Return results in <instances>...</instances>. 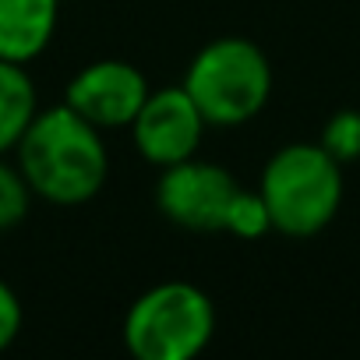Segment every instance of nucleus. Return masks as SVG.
I'll return each instance as SVG.
<instances>
[{
  "label": "nucleus",
  "instance_id": "nucleus-13",
  "mask_svg": "<svg viewBox=\"0 0 360 360\" xmlns=\"http://www.w3.org/2000/svg\"><path fill=\"white\" fill-rule=\"evenodd\" d=\"M22 332V304L15 297V290L0 279V353H4Z\"/></svg>",
  "mask_w": 360,
  "mask_h": 360
},
{
  "label": "nucleus",
  "instance_id": "nucleus-5",
  "mask_svg": "<svg viewBox=\"0 0 360 360\" xmlns=\"http://www.w3.org/2000/svg\"><path fill=\"white\" fill-rule=\"evenodd\" d=\"M237 191H240V180L226 166L191 155L159 173L155 205L180 230L219 233L226 230V209Z\"/></svg>",
  "mask_w": 360,
  "mask_h": 360
},
{
  "label": "nucleus",
  "instance_id": "nucleus-11",
  "mask_svg": "<svg viewBox=\"0 0 360 360\" xmlns=\"http://www.w3.org/2000/svg\"><path fill=\"white\" fill-rule=\"evenodd\" d=\"M272 230V219H269V209H265V198L258 191H248L240 188L226 209V233L240 237V240H258Z\"/></svg>",
  "mask_w": 360,
  "mask_h": 360
},
{
  "label": "nucleus",
  "instance_id": "nucleus-6",
  "mask_svg": "<svg viewBox=\"0 0 360 360\" xmlns=\"http://www.w3.org/2000/svg\"><path fill=\"white\" fill-rule=\"evenodd\" d=\"M205 117L188 96L184 85L176 89H155L141 103L138 117L131 120V138L141 159L166 169L173 162H184L198 155V145L205 138Z\"/></svg>",
  "mask_w": 360,
  "mask_h": 360
},
{
  "label": "nucleus",
  "instance_id": "nucleus-1",
  "mask_svg": "<svg viewBox=\"0 0 360 360\" xmlns=\"http://www.w3.org/2000/svg\"><path fill=\"white\" fill-rule=\"evenodd\" d=\"M15 152L32 195L50 205H85L110 176L103 131L68 103L39 110Z\"/></svg>",
  "mask_w": 360,
  "mask_h": 360
},
{
  "label": "nucleus",
  "instance_id": "nucleus-2",
  "mask_svg": "<svg viewBox=\"0 0 360 360\" xmlns=\"http://www.w3.org/2000/svg\"><path fill=\"white\" fill-rule=\"evenodd\" d=\"M258 195L276 233L314 237L342 205V166L321 145L293 141L265 162Z\"/></svg>",
  "mask_w": 360,
  "mask_h": 360
},
{
  "label": "nucleus",
  "instance_id": "nucleus-10",
  "mask_svg": "<svg viewBox=\"0 0 360 360\" xmlns=\"http://www.w3.org/2000/svg\"><path fill=\"white\" fill-rule=\"evenodd\" d=\"M32 188L29 180L22 176L18 162H4L0 155V233H8L15 226H22L29 219V209H32Z\"/></svg>",
  "mask_w": 360,
  "mask_h": 360
},
{
  "label": "nucleus",
  "instance_id": "nucleus-4",
  "mask_svg": "<svg viewBox=\"0 0 360 360\" xmlns=\"http://www.w3.org/2000/svg\"><path fill=\"white\" fill-rule=\"evenodd\" d=\"M216 332V307L205 290L184 279L155 283L124 314V346L138 360H191Z\"/></svg>",
  "mask_w": 360,
  "mask_h": 360
},
{
  "label": "nucleus",
  "instance_id": "nucleus-12",
  "mask_svg": "<svg viewBox=\"0 0 360 360\" xmlns=\"http://www.w3.org/2000/svg\"><path fill=\"white\" fill-rule=\"evenodd\" d=\"M339 166L360 159V110H339L325 120L321 141H318Z\"/></svg>",
  "mask_w": 360,
  "mask_h": 360
},
{
  "label": "nucleus",
  "instance_id": "nucleus-7",
  "mask_svg": "<svg viewBox=\"0 0 360 360\" xmlns=\"http://www.w3.org/2000/svg\"><path fill=\"white\" fill-rule=\"evenodd\" d=\"M148 92L152 89L134 64L96 60L68 82L64 103L75 113H82L89 124H96L99 131H113V127H131Z\"/></svg>",
  "mask_w": 360,
  "mask_h": 360
},
{
  "label": "nucleus",
  "instance_id": "nucleus-3",
  "mask_svg": "<svg viewBox=\"0 0 360 360\" xmlns=\"http://www.w3.org/2000/svg\"><path fill=\"white\" fill-rule=\"evenodd\" d=\"M184 89L209 127H240L265 110L272 96V64L258 43L223 36L198 50L184 75Z\"/></svg>",
  "mask_w": 360,
  "mask_h": 360
},
{
  "label": "nucleus",
  "instance_id": "nucleus-8",
  "mask_svg": "<svg viewBox=\"0 0 360 360\" xmlns=\"http://www.w3.org/2000/svg\"><path fill=\"white\" fill-rule=\"evenodd\" d=\"M60 0H0V60L29 64L57 32Z\"/></svg>",
  "mask_w": 360,
  "mask_h": 360
},
{
  "label": "nucleus",
  "instance_id": "nucleus-9",
  "mask_svg": "<svg viewBox=\"0 0 360 360\" xmlns=\"http://www.w3.org/2000/svg\"><path fill=\"white\" fill-rule=\"evenodd\" d=\"M39 113V96L25 64L0 60V155L11 152Z\"/></svg>",
  "mask_w": 360,
  "mask_h": 360
}]
</instances>
